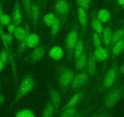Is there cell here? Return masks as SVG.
Wrapping results in <instances>:
<instances>
[{"mask_svg": "<svg viewBox=\"0 0 124 117\" xmlns=\"http://www.w3.org/2000/svg\"><path fill=\"white\" fill-rule=\"evenodd\" d=\"M124 93V82L116 83L105 93L98 110L111 111L117 104L123 98Z\"/></svg>", "mask_w": 124, "mask_h": 117, "instance_id": "cell-1", "label": "cell"}, {"mask_svg": "<svg viewBox=\"0 0 124 117\" xmlns=\"http://www.w3.org/2000/svg\"><path fill=\"white\" fill-rule=\"evenodd\" d=\"M58 89L64 98L71 87L75 73L72 69L65 64H58L55 67Z\"/></svg>", "mask_w": 124, "mask_h": 117, "instance_id": "cell-2", "label": "cell"}, {"mask_svg": "<svg viewBox=\"0 0 124 117\" xmlns=\"http://www.w3.org/2000/svg\"><path fill=\"white\" fill-rule=\"evenodd\" d=\"M119 59H116L113 62L111 66L105 74L101 84L96 90V95H101L105 93L116 84L118 78V69H119Z\"/></svg>", "mask_w": 124, "mask_h": 117, "instance_id": "cell-3", "label": "cell"}, {"mask_svg": "<svg viewBox=\"0 0 124 117\" xmlns=\"http://www.w3.org/2000/svg\"><path fill=\"white\" fill-rule=\"evenodd\" d=\"M1 41L4 45V50L6 51L9 57V62L11 67L12 74L13 84L15 89H17L18 84V74L17 67L15 62V56L13 53L12 46L14 41V35L10 34H4L2 37Z\"/></svg>", "mask_w": 124, "mask_h": 117, "instance_id": "cell-4", "label": "cell"}, {"mask_svg": "<svg viewBox=\"0 0 124 117\" xmlns=\"http://www.w3.org/2000/svg\"><path fill=\"white\" fill-rule=\"evenodd\" d=\"M35 86V82L33 76L30 74L26 75L22 79L19 86H18L16 94L10 104L8 107V110H11L19 101L31 93L34 89Z\"/></svg>", "mask_w": 124, "mask_h": 117, "instance_id": "cell-5", "label": "cell"}, {"mask_svg": "<svg viewBox=\"0 0 124 117\" xmlns=\"http://www.w3.org/2000/svg\"><path fill=\"white\" fill-rule=\"evenodd\" d=\"M78 37H79L78 27L76 25H74L69 31L65 38V51H66V59L68 61H71L74 58V51Z\"/></svg>", "mask_w": 124, "mask_h": 117, "instance_id": "cell-6", "label": "cell"}, {"mask_svg": "<svg viewBox=\"0 0 124 117\" xmlns=\"http://www.w3.org/2000/svg\"><path fill=\"white\" fill-rule=\"evenodd\" d=\"M89 81V77L87 72L86 68L78 73L75 74L70 89L71 93H76L87 85Z\"/></svg>", "mask_w": 124, "mask_h": 117, "instance_id": "cell-7", "label": "cell"}, {"mask_svg": "<svg viewBox=\"0 0 124 117\" xmlns=\"http://www.w3.org/2000/svg\"><path fill=\"white\" fill-rule=\"evenodd\" d=\"M70 10V4L68 0H55L54 4V11L56 17L64 24L66 21Z\"/></svg>", "mask_w": 124, "mask_h": 117, "instance_id": "cell-8", "label": "cell"}, {"mask_svg": "<svg viewBox=\"0 0 124 117\" xmlns=\"http://www.w3.org/2000/svg\"><path fill=\"white\" fill-rule=\"evenodd\" d=\"M46 53V48L44 45H39L34 48L26 57L25 61L31 65L37 64L45 57Z\"/></svg>", "mask_w": 124, "mask_h": 117, "instance_id": "cell-9", "label": "cell"}, {"mask_svg": "<svg viewBox=\"0 0 124 117\" xmlns=\"http://www.w3.org/2000/svg\"><path fill=\"white\" fill-rule=\"evenodd\" d=\"M87 92H88L87 89L86 87H85L83 89L80 90L79 91L75 93V94L73 95V96H72V97L59 110V111H58V113H57V115L58 114V113H60V112L64 110L68 109L70 108H72V107H77V106H78V104L85 98Z\"/></svg>", "mask_w": 124, "mask_h": 117, "instance_id": "cell-10", "label": "cell"}, {"mask_svg": "<svg viewBox=\"0 0 124 117\" xmlns=\"http://www.w3.org/2000/svg\"><path fill=\"white\" fill-rule=\"evenodd\" d=\"M47 87H48L49 93V98L51 101H52L54 106L56 115L58 111H59L60 109L62 98L63 97H62L60 93L58 92L57 90H56L52 85L48 84Z\"/></svg>", "mask_w": 124, "mask_h": 117, "instance_id": "cell-11", "label": "cell"}, {"mask_svg": "<svg viewBox=\"0 0 124 117\" xmlns=\"http://www.w3.org/2000/svg\"><path fill=\"white\" fill-rule=\"evenodd\" d=\"M96 59L93 56V51L91 47H89V51L88 52V57H87V64H86V70L88 72L89 79H93L94 77L97 70V65H96Z\"/></svg>", "mask_w": 124, "mask_h": 117, "instance_id": "cell-12", "label": "cell"}, {"mask_svg": "<svg viewBox=\"0 0 124 117\" xmlns=\"http://www.w3.org/2000/svg\"><path fill=\"white\" fill-rule=\"evenodd\" d=\"M12 23L16 26H20L23 22L22 10L20 0H16L12 12Z\"/></svg>", "mask_w": 124, "mask_h": 117, "instance_id": "cell-13", "label": "cell"}, {"mask_svg": "<svg viewBox=\"0 0 124 117\" xmlns=\"http://www.w3.org/2000/svg\"><path fill=\"white\" fill-rule=\"evenodd\" d=\"M93 56L97 62H101L108 59L110 56V52L103 46H101L94 49V51H93Z\"/></svg>", "mask_w": 124, "mask_h": 117, "instance_id": "cell-14", "label": "cell"}, {"mask_svg": "<svg viewBox=\"0 0 124 117\" xmlns=\"http://www.w3.org/2000/svg\"><path fill=\"white\" fill-rule=\"evenodd\" d=\"M78 18L80 26L82 29V33L83 34V35H85L86 34V29L88 22V13L82 8H78Z\"/></svg>", "mask_w": 124, "mask_h": 117, "instance_id": "cell-15", "label": "cell"}, {"mask_svg": "<svg viewBox=\"0 0 124 117\" xmlns=\"http://www.w3.org/2000/svg\"><path fill=\"white\" fill-rule=\"evenodd\" d=\"M24 27L26 30V35L22 40L19 42L18 45L17 52H16V56L18 57H21L23 54V52L25 51V50L27 49V39H28V37L29 35V34H31L29 24L27 23H26Z\"/></svg>", "mask_w": 124, "mask_h": 117, "instance_id": "cell-16", "label": "cell"}, {"mask_svg": "<svg viewBox=\"0 0 124 117\" xmlns=\"http://www.w3.org/2000/svg\"><path fill=\"white\" fill-rule=\"evenodd\" d=\"M124 51V37L116 43L110 49V54L112 60L114 61L117 57Z\"/></svg>", "mask_w": 124, "mask_h": 117, "instance_id": "cell-17", "label": "cell"}, {"mask_svg": "<svg viewBox=\"0 0 124 117\" xmlns=\"http://www.w3.org/2000/svg\"><path fill=\"white\" fill-rule=\"evenodd\" d=\"M31 20L32 21L35 29H37L38 27L39 19L40 16V6L36 3H32L31 6Z\"/></svg>", "mask_w": 124, "mask_h": 117, "instance_id": "cell-18", "label": "cell"}, {"mask_svg": "<svg viewBox=\"0 0 124 117\" xmlns=\"http://www.w3.org/2000/svg\"><path fill=\"white\" fill-rule=\"evenodd\" d=\"M87 57H88V52L86 49H85L83 53L77 60H75V68L76 71H81L86 68Z\"/></svg>", "mask_w": 124, "mask_h": 117, "instance_id": "cell-19", "label": "cell"}, {"mask_svg": "<svg viewBox=\"0 0 124 117\" xmlns=\"http://www.w3.org/2000/svg\"><path fill=\"white\" fill-rule=\"evenodd\" d=\"M113 31L109 27H105L103 28L102 33V42L104 45V48L110 52V45L111 42Z\"/></svg>", "mask_w": 124, "mask_h": 117, "instance_id": "cell-20", "label": "cell"}, {"mask_svg": "<svg viewBox=\"0 0 124 117\" xmlns=\"http://www.w3.org/2000/svg\"><path fill=\"white\" fill-rule=\"evenodd\" d=\"M85 43H84V35L82 33H81L80 35H79L78 40L76 43V46L74 51V60H76L78 57L80 56V55L83 53L85 50Z\"/></svg>", "mask_w": 124, "mask_h": 117, "instance_id": "cell-21", "label": "cell"}, {"mask_svg": "<svg viewBox=\"0 0 124 117\" xmlns=\"http://www.w3.org/2000/svg\"><path fill=\"white\" fill-rule=\"evenodd\" d=\"M62 27V23L58 17L56 18V20L52 26H51V33H50V42L53 43L57 37Z\"/></svg>", "mask_w": 124, "mask_h": 117, "instance_id": "cell-22", "label": "cell"}, {"mask_svg": "<svg viewBox=\"0 0 124 117\" xmlns=\"http://www.w3.org/2000/svg\"><path fill=\"white\" fill-rule=\"evenodd\" d=\"M91 27L93 30L98 34L102 35L103 31V26L102 23L97 18V14H94L91 19Z\"/></svg>", "mask_w": 124, "mask_h": 117, "instance_id": "cell-23", "label": "cell"}, {"mask_svg": "<svg viewBox=\"0 0 124 117\" xmlns=\"http://www.w3.org/2000/svg\"><path fill=\"white\" fill-rule=\"evenodd\" d=\"M63 50L59 46H54L49 51V56L55 61H59L63 56Z\"/></svg>", "mask_w": 124, "mask_h": 117, "instance_id": "cell-24", "label": "cell"}, {"mask_svg": "<svg viewBox=\"0 0 124 117\" xmlns=\"http://www.w3.org/2000/svg\"><path fill=\"white\" fill-rule=\"evenodd\" d=\"M54 115H55L54 106L50 98H49L47 99L41 117H54Z\"/></svg>", "mask_w": 124, "mask_h": 117, "instance_id": "cell-25", "label": "cell"}, {"mask_svg": "<svg viewBox=\"0 0 124 117\" xmlns=\"http://www.w3.org/2000/svg\"><path fill=\"white\" fill-rule=\"evenodd\" d=\"M40 43V37L36 33H31L27 41V48L34 49Z\"/></svg>", "mask_w": 124, "mask_h": 117, "instance_id": "cell-26", "label": "cell"}, {"mask_svg": "<svg viewBox=\"0 0 124 117\" xmlns=\"http://www.w3.org/2000/svg\"><path fill=\"white\" fill-rule=\"evenodd\" d=\"M97 107V103H93L89 106H87L83 109L80 110L77 114L73 117H88L89 115Z\"/></svg>", "mask_w": 124, "mask_h": 117, "instance_id": "cell-27", "label": "cell"}, {"mask_svg": "<svg viewBox=\"0 0 124 117\" xmlns=\"http://www.w3.org/2000/svg\"><path fill=\"white\" fill-rule=\"evenodd\" d=\"M80 110L78 107H72L64 110L62 112H60L56 115V117H73Z\"/></svg>", "mask_w": 124, "mask_h": 117, "instance_id": "cell-28", "label": "cell"}, {"mask_svg": "<svg viewBox=\"0 0 124 117\" xmlns=\"http://www.w3.org/2000/svg\"><path fill=\"white\" fill-rule=\"evenodd\" d=\"M124 37V29L123 27L120 29H118L116 31L113 33L111 39V42L110 49L117 42L120 40H121L122 38Z\"/></svg>", "mask_w": 124, "mask_h": 117, "instance_id": "cell-29", "label": "cell"}, {"mask_svg": "<svg viewBox=\"0 0 124 117\" xmlns=\"http://www.w3.org/2000/svg\"><path fill=\"white\" fill-rule=\"evenodd\" d=\"M97 17L102 23H107L110 20L111 14L105 9H101L97 14Z\"/></svg>", "mask_w": 124, "mask_h": 117, "instance_id": "cell-30", "label": "cell"}, {"mask_svg": "<svg viewBox=\"0 0 124 117\" xmlns=\"http://www.w3.org/2000/svg\"><path fill=\"white\" fill-rule=\"evenodd\" d=\"M26 35V30L25 27L21 26H16L13 35L18 42H20L24 38Z\"/></svg>", "mask_w": 124, "mask_h": 117, "instance_id": "cell-31", "label": "cell"}, {"mask_svg": "<svg viewBox=\"0 0 124 117\" xmlns=\"http://www.w3.org/2000/svg\"><path fill=\"white\" fill-rule=\"evenodd\" d=\"M92 39H93V44L94 49L102 46V43H103L102 35L93 31V34H92Z\"/></svg>", "mask_w": 124, "mask_h": 117, "instance_id": "cell-32", "label": "cell"}, {"mask_svg": "<svg viewBox=\"0 0 124 117\" xmlns=\"http://www.w3.org/2000/svg\"><path fill=\"white\" fill-rule=\"evenodd\" d=\"M88 117H113L112 111H103L98 110L96 112H94Z\"/></svg>", "mask_w": 124, "mask_h": 117, "instance_id": "cell-33", "label": "cell"}, {"mask_svg": "<svg viewBox=\"0 0 124 117\" xmlns=\"http://www.w3.org/2000/svg\"><path fill=\"white\" fill-rule=\"evenodd\" d=\"M78 8H80L88 12L91 5V0H76Z\"/></svg>", "mask_w": 124, "mask_h": 117, "instance_id": "cell-34", "label": "cell"}, {"mask_svg": "<svg viewBox=\"0 0 124 117\" xmlns=\"http://www.w3.org/2000/svg\"><path fill=\"white\" fill-rule=\"evenodd\" d=\"M57 17L53 13H48L44 17V22L48 27H51L55 22Z\"/></svg>", "mask_w": 124, "mask_h": 117, "instance_id": "cell-35", "label": "cell"}, {"mask_svg": "<svg viewBox=\"0 0 124 117\" xmlns=\"http://www.w3.org/2000/svg\"><path fill=\"white\" fill-rule=\"evenodd\" d=\"M23 5L24 8L25 12H26V16H27V19L31 21V0H22Z\"/></svg>", "mask_w": 124, "mask_h": 117, "instance_id": "cell-36", "label": "cell"}, {"mask_svg": "<svg viewBox=\"0 0 124 117\" xmlns=\"http://www.w3.org/2000/svg\"><path fill=\"white\" fill-rule=\"evenodd\" d=\"M12 23V17L8 14H4L0 18V24L3 26H8Z\"/></svg>", "mask_w": 124, "mask_h": 117, "instance_id": "cell-37", "label": "cell"}, {"mask_svg": "<svg viewBox=\"0 0 124 117\" xmlns=\"http://www.w3.org/2000/svg\"><path fill=\"white\" fill-rule=\"evenodd\" d=\"M0 58L1 59L2 61L5 64H7L9 62V57L5 50H3L0 52Z\"/></svg>", "mask_w": 124, "mask_h": 117, "instance_id": "cell-38", "label": "cell"}, {"mask_svg": "<svg viewBox=\"0 0 124 117\" xmlns=\"http://www.w3.org/2000/svg\"><path fill=\"white\" fill-rule=\"evenodd\" d=\"M16 26H15L13 23H12L11 24L8 25V26H7V30H8V33L10 34H12L13 35V34H14V31H15V29H16Z\"/></svg>", "mask_w": 124, "mask_h": 117, "instance_id": "cell-39", "label": "cell"}, {"mask_svg": "<svg viewBox=\"0 0 124 117\" xmlns=\"http://www.w3.org/2000/svg\"><path fill=\"white\" fill-rule=\"evenodd\" d=\"M124 76V62L119 66L118 69V77H121Z\"/></svg>", "mask_w": 124, "mask_h": 117, "instance_id": "cell-40", "label": "cell"}, {"mask_svg": "<svg viewBox=\"0 0 124 117\" xmlns=\"http://www.w3.org/2000/svg\"><path fill=\"white\" fill-rule=\"evenodd\" d=\"M6 101L5 96L3 95V93H0V106L3 105Z\"/></svg>", "mask_w": 124, "mask_h": 117, "instance_id": "cell-41", "label": "cell"}, {"mask_svg": "<svg viewBox=\"0 0 124 117\" xmlns=\"http://www.w3.org/2000/svg\"><path fill=\"white\" fill-rule=\"evenodd\" d=\"M3 14H4V9H3V2L0 1V18L1 17Z\"/></svg>", "mask_w": 124, "mask_h": 117, "instance_id": "cell-42", "label": "cell"}, {"mask_svg": "<svg viewBox=\"0 0 124 117\" xmlns=\"http://www.w3.org/2000/svg\"><path fill=\"white\" fill-rule=\"evenodd\" d=\"M4 34L5 33H4V29H3V26L0 24V40H1L2 37L3 36Z\"/></svg>", "mask_w": 124, "mask_h": 117, "instance_id": "cell-43", "label": "cell"}, {"mask_svg": "<svg viewBox=\"0 0 124 117\" xmlns=\"http://www.w3.org/2000/svg\"><path fill=\"white\" fill-rule=\"evenodd\" d=\"M4 67H5V64L0 58V73H1L3 71V70L4 68Z\"/></svg>", "mask_w": 124, "mask_h": 117, "instance_id": "cell-44", "label": "cell"}, {"mask_svg": "<svg viewBox=\"0 0 124 117\" xmlns=\"http://www.w3.org/2000/svg\"><path fill=\"white\" fill-rule=\"evenodd\" d=\"M117 1L118 4L120 6H122L124 4V0H117Z\"/></svg>", "mask_w": 124, "mask_h": 117, "instance_id": "cell-45", "label": "cell"}, {"mask_svg": "<svg viewBox=\"0 0 124 117\" xmlns=\"http://www.w3.org/2000/svg\"><path fill=\"white\" fill-rule=\"evenodd\" d=\"M5 1V0H1V2H3V1Z\"/></svg>", "mask_w": 124, "mask_h": 117, "instance_id": "cell-46", "label": "cell"}, {"mask_svg": "<svg viewBox=\"0 0 124 117\" xmlns=\"http://www.w3.org/2000/svg\"><path fill=\"white\" fill-rule=\"evenodd\" d=\"M122 8H123V9H124V5H123V6H122Z\"/></svg>", "mask_w": 124, "mask_h": 117, "instance_id": "cell-47", "label": "cell"}, {"mask_svg": "<svg viewBox=\"0 0 124 117\" xmlns=\"http://www.w3.org/2000/svg\"><path fill=\"white\" fill-rule=\"evenodd\" d=\"M123 98H124V95H123Z\"/></svg>", "mask_w": 124, "mask_h": 117, "instance_id": "cell-48", "label": "cell"}, {"mask_svg": "<svg viewBox=\"0 0 124 117\" xmlns=\"http://www.w3.org/2000/svg\"><path fill=\"white\" fill-rule=\"evenodd\" d=\"M123 27V28L124 29V26H123V27Z\"/></svg>", "mask_w": 124, "mask_h": 117, "instance_id": "cell-49", "label": "cell"}]
</instances>
